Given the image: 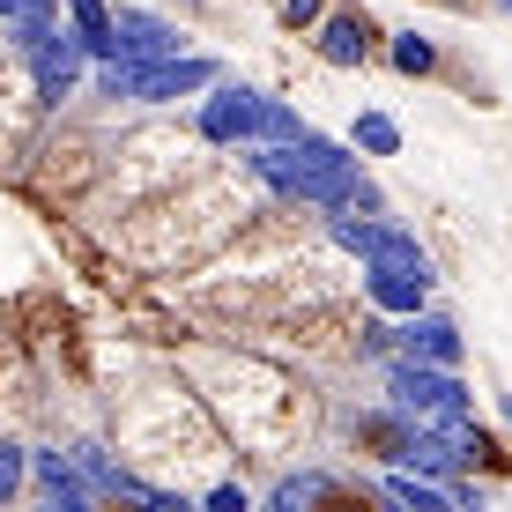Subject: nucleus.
I'll use <instances>...</instances> for the list:
<instances>
[{
  "mask_svg": "<svg viewBox=\"0 0 512 512\" xmlns=\"http://www.w3.org/2000/svg\"><path fill=\"white\" fill-rule=\"evenodd\" d=\"M349 134H357V149H372V156H394L401 149V127L386 112H357V127H349Z\"/></svg>",
  "mask_w": 512,
  "mask_h": 512,
  "instance_id": "ddd939ff",
  "label": "nucleus"
},
{
  "mask_svg": "<svg viewBox=\"0 0 512 512\" xmlns=\"http://www.w3.org/2000/svg\"><path fill=\"white\" fill-rule=\"evenodd\" d=\"M320 498H334L327 475H282V483L268 490V505H320Z\"/></svg>",
  "mask_w": 512,
  "mask_h": 512,
  "instance_id": "4468645a",
  "label": "nucleus"
},
{
  "mask_svg": "<svg viewBox=\"0 0 512 512\" xmlns=\"http://www.w3.org/2000/svg\"><path fill=\"white\" fill-rule=\"evenodd\" d=\"M253 171L268 179L282 201H312V208H364L379 216V193L364 179V164L342 149V141H320V134H297V141H253Z\"/></svg>",
  "mask_w": 512,
  "mask_h": 512,
  "instance_id": "f257e3e1",
  "label": "nucleus"
},
{
  "mask_svg": "<svg viewBox=\"0 0 512 512\" xmlns=\"http://www.w3.org/2000/svg\"><path fill=\"white\" fill-rule=\"evenodd\" d=\"M23 60L38 67V97H45V104H60V97L82 82V38H75V30H45Z\"/></svg>",
  "mask_w": 512,
  "mask_h": 512,
  "instance_id": "423d86ee",
  "label": "nucleus"
},
{
  "mask_svg": "<svg viewBox=\"0 0 512 512\" xmlns=\"http://www.w3.org/2000/svg\"><path fill=\"white\" fill-rule=\"evenodd\" d=\"M394 67H401V75H431V67H438L431 38H416V30H401V38H394Z\"/></svg>",
  "mask_w": 512,
  "mask_h": 512,
  "instance_id": "2eb2a0df",
  "label": "nucleus"
},
{
  "mask_svg": "<svg viewBox=\"0 0 512 512\" xmlns=\"http://www.w3.org/2000/svg\"><path fill=\"white\" fill-rule=\"evenodd\" d=\"M15 8H23V0H0V23H15Z\"/></svg>",
  "mask_w": 512,
  "mask_h": 512,
  "instance_id": "aec40b11",
  "label": "nucleus"
},
{
  "mask_svg": "<svg viewBox=\"0 0 512 512\" xmlns=\"http://www.w3.org/2000/svg\"><path fill=\"white\" fill-rule=\"evenodd\" d=\"M30 475H38V490L52 505H90L97 490H90V475L75 468V453H30Z\"/></svg>",
  "mask_w": 512,
  "mask_h": 512,
  "instance_id": "1a4fd4ad",
  "label": "nucleus"
},
{
  "mask_svg": "<svg viewBox=\"0 0 512 512\" xmlns=\"http://www.w3.org/2000/svg\"><path fill=\"white\" fill-rule=\"evenodd\" d=\"M320 15H327V0H282V23H320Z\"/></svg>",
  "mask_w": 512,
  "mask_h": 512,
  "instance_id": "a211bd4d",
  "label": "nucleus"
},
{
  "mask_svg": "<svg viewBox=\"0 0 512 512\" xmlns=\"http://www.w3.org/2000/svg\"><path fill=\"white\" fill-rule=\"evenodd\" d=\"M401 349H409L416 364H446V372H453V364H461V327H453V320H416V312H409Z\"/></svg>",
  "mask_w": 512,
  "mask_h": 512,
  "instance_id": "9d476101",
  "label": "nucleus"
},
{
  "mask_svg": "<svg viewBox=\"0 0 512 512\" xmlns=\"http://www.w3.org/2000/svg\"><path fill=\"white\" fill-rule=\"evenodd\" d=\"M327 223H334V238L364 260V297H372L379 312H423V297H431V260H423V245L409 231H394V223H379V216H357V208H334Z\"/></svg>",
  "mask_w": 512,
  "mask_h": 512,
  "instance_id": "f03ea898",
  "label": "nucleus"
},
{
  "mask_svg": "<svg viewBox=\"0 0 512 512\" xmlns=\"http://www.w3.org/2000/svg\"><path fill=\"white\" fill-rule=\"evenodd\" d=\"M8 30H15V52H30V45L45 38V30H60V0H23Z\"/></svg>",
  "mask_w": 512,
  "mask_h": 512,
  "instance_id": "f8f14e48",
  "label": "nucleus"
},
{
  "mask_svg": "<svg viewBox=\"0 0 512 512\" xmlns=\"http://www.w3.org/2000/svg\"><path fill=\"white\" fill-rule=\"evenodd\" d=\"M179 52V30L149 8H119L112 15V60H171Z\"/></svg>",
  "mask_w": 512,
  "mask_h": 512,
  "instance_id": "0eeeda50",
  "label": "nucleus"
},
{
  "mask_svg": "<svg viewBox=\"0 0 512 512\" xmlns=\"http://www.w3.org/2000/svg\"><path fill=\"white\" fill-rule=\"evenodd\" d=\"M216 82V60H186V52H171V60H104L97 67V90L104 97H141V104H171V97H193Z\"/></svg>",
  "mask_w": 512,
  "mask_h": 512,
  "instance_id": "20e7f679",
  "label": "nucleus"
},
{
  "mask_svg": "<svg viewBox=\"0 0 512 512\" xmlns=\"http://www.w3.org/2000/svg\"><path fill=\"white\" fill-rule=\"evenodd\" d=\"M386 498H394V505H416V512H438V505H446L431 483H416V475H386Z\"/></svg>",
  "mask_w": 512,
  "mask_h": 512,
  "instance_id": "dca6fc26",
  "label": "nucleus"
},
{
  "mask_svg": "<svg viewBox=\"0 0 512 512\" xmlns=\"http://www.w3.org/2000/svg\"><path fill=\"white\" fill-rule=\"evenodd\" d=\"M201 134L223 141V149H253V141H297V134H305V119H297L282 97L231 82V90H216L201 104Z\"/></svg>",
  "mask_w": 512,
  "mask_h": 512,
  "instance_id": "7ed1b4c3",
  "label": "nucleus"
},
{
  "mask_svg": "<svg viewBox=\"0 0 512 512\" xmlns=\"http://www.w3.org/2000/svg\"><path fill=\"white\" fill-rule=\"evenodd\" d=\"M23 475H30V453H23V446H0V498H15V490H23Z\"/></svg>",
  "mask_w": 512,
  "mask_h": 512,
  "instance_id": "f3484780",
  "label": "nucleus"
},
{
  "mask_svg": "<svg viewBox=\"0 0 512 512\" xmlns=\"http://www.w3.org/2000/svg\"><path fill=\"white\" fill-rule=\"evenodd\" d=\"M320 60H334V67H364L372 60V23L364 15H320Z\"/></svg>",
  "mask_w": 512,
  "mask_h": 512,
  "instance_id": "6e6552de",
  "label": "nucleus"
},
{
  "mask_svg": "<svg viewBox=\"0 0 512 512\" xmlns=\"http://www.w3.org/2000/svg\"><path fill=\"white\" fill-rule=\"evenodd\" d=\"M505 8H512V0H505Z\"/></svg>",
  "mask_w": 512,
  "mask_h": 512,
  "instance_id": "412c9836",
  "label": "nucleus"
},
{
  "mask_svg": "<svg viewBox=\"0 0 512 512\" xmlns=\"http://www.w3.org/2000/svg\"><path fill=\"white\" fill-rule=\"evenodd\" d=\"M67 15H75V38H82V52L112 60V8H104V0H67Z\"/></svg>",
  "mask_w": 512,
  "mask_h": 512,
  "instance_id": "9b49d317",
  "label": "nucleus"
},
{
  "mask_svg": "<svg viewBox=\"0 0 512 512\" xmlns=\"http://www.w3.org/2000/svg\"><path fill=\"white\" fill-rule=\"evenodd\" d=\"M208 505H216V512H245V490L223 483V490H208Z\"/></svg>",
  "mask_w": 512,
  "mask_h": 512,
  "instance_id": "6ab92c4d",
  "label": "nucleus"
},
{
  "mask_svg": "<svg viewBox=\"0 0 512 512\" xmlns=\"http://www.w3.org/2000/svg\"><path fill=\"white\" fill-rule=\"evenodd\" d=\"M386 409L409 416V423H461V416H468V386L453 379L446 364L401 357L394 372H386Z\"/></svg>",
  "mask_w": 512,
  "mask_h": 512,
  "instance_id": "39448f33",
  "label": "nucleus"
}]
</instances>
